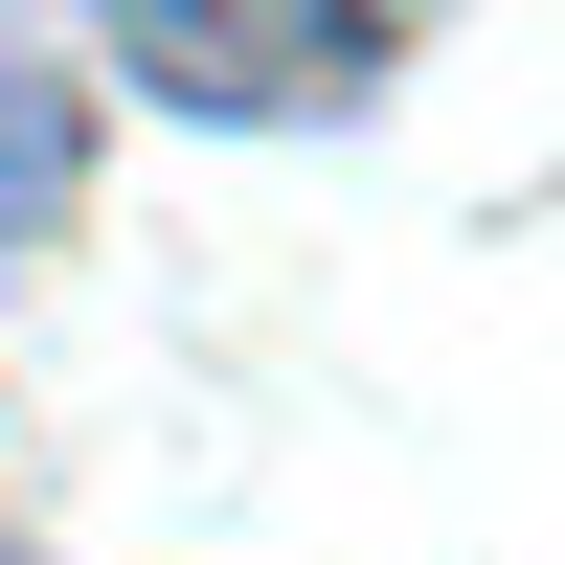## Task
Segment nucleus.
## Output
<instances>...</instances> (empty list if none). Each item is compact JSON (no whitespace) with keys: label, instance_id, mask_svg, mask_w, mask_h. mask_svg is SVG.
I'll list each match as a JSON object with an SVG mask.
<instances>
[{"label":"nucleus","instance_id":"nucleus-2","mask_svg":"<svg viewBox=\"0 0 565 565\" xmlns=\"http://www.w3.org/2000/svg\"><path fill=\"white\" fill-rule=\"evenodd\" d=\"M68 181H90V114H68V68L0 23V249H45V226H68Z\"/></svg>","mask_w":565,"mask_h":565},{"label":"nucleus","instance_id":"nucleus-1","mask_svg":"<svg viewBox=\"0 0 565 565\" xmlns=\"http://www.w3.org/2000/svg\"><path fill=\"white\" fill-rule=\"evenodd\" d=\"M114 45L181 114H340L385 68V0H114Z\"/></svg>","mask_w":565,"mask_h":565}]
</instances>
